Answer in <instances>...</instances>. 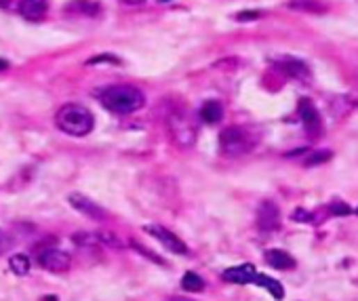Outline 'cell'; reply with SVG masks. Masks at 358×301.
Here are the masks:
<instances>
[{
  "mask_svg": "<svg viewBox=\"0 0 358 301\" xmlns=\"http://www.w3.org/2000/svg\"><path fill=\"white\" fill-rule=\"evenodd\" d=\"M9 266H11V270H13L17 276H26V274L30 272V259H28L26 255H13V257L9 259Z\"/></svg>",
  "mask_w": 358,
  "mask_h": 301,
  "instance_id": "d6986e66",
  "label": "cell"
},
{
  "mask_svg": "<svg viewBox=\"0 0 358 301\" xmlns=\"http://www.w3.org/2000/svg\"><path fill=\"white\" fill-rule=\"evenodd\" d=\"M72 241H74L76 245H81V247H95V245H99L97 234H89V232H76L74 236H72Z\"/></svg>",
  "mask_w": 358,
  "mask_h": 301,
  "instance_id": "ffe728a7",
  "label": "cell"
},
{
  "mask_svg": "<svg viewBox=\"0 0 358 301\" xmlns=\"http://www.w3.org/2000/svg\"><path fill=\"white\" fill-rule=\"evenodd\" d=\"M169 129H171L173 139L184 147L192 145L196 139V122L192 120V116L188 112L179 110V112L169 114Z\"/></svg>",
  "mask_w": 358,
  "mask_h": 301,
  "instance_id": "277c9868",
  "label": "cell"
},
{
  "mask_svg": "<svg viewBox=\"0 0 358 301\" xmlns=\"http://www.w3.org/2000/svg\"><path fill=\"white\" fill-rule=\"evenodd\" d=\"M133 247H135V251H139L143 257H148V259H152L154 263H158V266H165V259H161L158 255H154L152 251H148L146 247H141V245H137V243H133Z\"/></svg>",
  "mask_w": 358,
  "mask_h": 301,
  "instance_id": "7402d4cb",
  "label": "cell"
},
{
  "mask_svg": "<svg viewBox=\"0 0 358 301\" xmlns=\"http://www.w3.org/2000/svg\"><path fill=\"white\" fill-rule=\"evenodd\" d=\"M146 232L152 234L171 253H177V255H188L190 253L188 251V245L179 236H175L173 232H169L167 228H163V225H146Z\"/></svg>",
  "mask_w": 358,
  "mask_h": 301,
  "instance_id": "5b68a950",
  "label": "cell"
},
{
  "mask_svg": "<svg viewBox=\"0 0 358 301\" xmlns=\"http://www.w3.org/2000/svg\"><path fill=\"white\" fill-rule=\"evenodd\" d=\"M356 215H358V209H356Z\"/></svg>",
  "mask_w": 358,
  "mask_h": 301,
  "instance_id": "1f68e13d",
  "label": "cell"
},
{
  "mask_svg": "<svg viewBox=\"0 0 358 301\" xmlns=\"http://www.w3.org/2000/svg\"><path fill=\"white\" fill-rule=\"evenodd\" d=\"M17 11L26 19H42L49 11V0H22Z\"/></svg>",
  "mask_w": 358,
  "mask_h": 301,
  "instance_id": "4fadbf2b",
  "label": "cell"
},
{
  "mask_svg": "<svg viewBox=\"0 0 358 301\" xmlns=\"http://www.w3.org/2000/svg\"><path fill=\"white\" fill-rule=\"evenodd\" d=\"M11 3V0H0V7H7Z\"/></svg>",
  "mask_w": 358,
  "mask_h": 301,
  "instance_id": "f1b7e54d",
  "label": "cell"
},
{
  "mask_svg": "<svg viewBox=\"0 0 358 301\" xmlns=\"http://www.w3.org/2000/svg\"><path fill=\"white\" fill-rule=\"evenodd\" d=\"M55 124L59 127V131H63L65 135L72 137H85L93 131L95 127V118L93 114L79 104H67L63 108H59L57 116H55Z\"/></svg>",
  "mask_w": 358,
  "mask_h": 301,
  "instance_id": "7a4b0ae2",
  "label": "cell"
},
{
  "mask_svg": "<svg viewBox=\"0 0 358 301\" xmlns=\"http://www.w3.org/2000/svg\"><path fill=\"white\" fill-rule=\"evenodd\" d=\"M161 3H169V0H161Z\"/></svg>",
  "mask_w": 358,
  "mask_h": 301,
  "instance_id": "4dcf8cb0",
  "label": "cell"
},
{
  "mask_svg": "<svg viewBox=\"0 0 358 301\" xmlns=\"http://www.w3.org/2000/svg\"><path fill=\"white\" fill-rule=\"evenodd\" d=\"M99 101L114 114H133L143 108L146 97L133 85H114L99 93Z\"/></svg>",
  "mask_w": 358,
  "mask_h": 301,
  "instance_id": "6da1fadb",
  "label": "cell"
},
{
  "mask_svg": "<svg viewBox=\"0 0 358 301\" xmlns=\"http://www.w3.org/2000/svg\"><path fill=\"white\" fill-rule=\"evenodd\" d=\"M122 3H124V5H141L143 0H122Z\"/></svg>",
  "mask_w": 358,
  "mask_h": 301,
  "instance_id": "4316f807",
  "label": "cell"
},
{
  "mask_svg": "<svg viewBox=\"0 0 358 301\" xmlns=\"http://www.w3.org/2000/svg\"><path fill=\"white\" fill-rule=\"evenodd\" d=\"M200 118L206 122V124H215L224 118V108L220 101H206L202 108H200Z\"/></svg>",
  "mask_w": 358,
  "mask_h": 301,
  "instance_id": "2e32d148",
  "label": "cell"
},
{
  "mask_svg": "<svg viewBox=\"0 0 358 301\" xmlns=\"http://www.w3.org/2000/svg\"><path fill=\"white\" fill-rule=\"evenodd\" d=\"M253 284H257V286H261V288H266L274 299H284V288H282V284L278 282V280H274V278H270V276H266V274H257L255 276V280H253Z\"/></svg>",
  "mask_w": 358,
  "mask_h": 301,
  "instance_id": "9a60e30c",
  "label": "cell"
},
{
  "mask_svg": "<svg viewBox=\"0 0 358 301\" xmlns=\"http://www.w3.org/2000/svg\"><path fill=\"white\" fill-rule=\"evenodd\" d=\"M255 143H257V137L245 127H228L220 135V147L226 156L249 154L255 147Z\"/></svg>",
  "mask_w": 358,
  "mask_h": 301,
  "instance_id": "3957f363",
  "label": "cell"
},
{
  "mask_svg": "<svg viewBox=\"0 0 358 301\" xmlns=\"http://www.w3.org/2000/svg\"><path fill=\"white\" fill-rule=\"evenodd\" d=\"M261 13L259 11H243V13H236V19L238 22H253V19H257Z\"/></svg>",
  "mask_w": 358,
  "mask_h": 301,
  "instance_id": "cb8c5ba5",
  "label": "cell"
},
{
  "mask_svg": "<svg viewBox=\"0 0 358 301\" xmlns=\"http://www.w3.org/2000/svg\"><path fill=\"white\" fill-rule=\"evenodd\" d=\"M289 7L298 9V11H310V13H325L327 11V5L318 3V0H291Z\"/></svg>",
  "mask_w": 358,
  "mask_h": 301,
  "instance_id": "e0dca14e",
  "label": "cell"
},
{
  "mask_svg": "<svg viewBox=\"0 0 358 301\" xmlns=\"http://www.w3.org/2000/svg\"><path fill=\"white\" fill-rule=\"evenodd\" d=\"M331 213H333V215H350L352 209H350L348 204H343V202H333V204H331Z\"/></svg>",
  "mask_w": 358,
  "mask_h": 301,
  "instance_id": "603a6c76",
  "label": "cell"
},
{
  "mask_svg": "<svg viewBox=\"0 0 358 301\" xmlns=\"http://www.w3.org/2000/svg\"><path fill=\"white\" fill-rule=\"evenodd\" d=\"M63 13L79 17H97L101 13V7L97 0H70L63 7Z\"/></svg>",
  "mask_w": 358,
  "mask_h": 301,
  "instance_id": "8fae6325",
  "label": "cell"
},
{
  "mask_svg": "<svg viewBox=\"0 0 358 301\" xmlns=\"http://www.w3.org/2000/svg\"><path fill=\"white\" fill-rule=\"evenodd\" d=\"M9 247H11V238L5 232H0V255H3Z\"/></svg>",
  "mask_w": 358,
  "mask_h": 301,
  "instance_id": "d4e9b609",
  "label": "cell"
},
{
  "mask_svg": "<svg viewBox=\"0 0 358 301\" xmlns=\"http://www.w3.org/2000/svg\"><path fill=\"white\" fill-rule=\"evenodd\" d=\"M181 286H184L188 293H200V291L204 288V280H202L198 274L188 272V274H184V278H181Z\"/></svg>",
  "mask_w": 358,
  "mask_h": 301,
  "instance_id": "ac0fdd59",
  "label": "cell"
},
{
  "mask_svg": "<svg viewBox=\"0 0 358 301\" xmlns=\"http://www.w3.org/2000/svg\"><path fill=\"white\" fill-rule=\"evenodd\" d=\"M38 263L49 272H65L70 268L72 259L61 249H42L38 253Z\"/></svg>",
  "mask_w": 358,
  "mask_h": 301,
  "instance_id": "52a82bcc",
  "label": "cell"
},
{
  "mask_svg": "<svg viewBox=\"0 0 358 301\" xmlns=\"http://www.w3.org/2000/svg\"><path fill=\"white\" fill-rule=\"evenodd\" d=\"M255 276H257V270H255V266H251V263L234 266V268H228V270L224 272V280L234 282V284H253Z\"/></svg>",
  "mask_w": 358,
  "mask_h": 301,
  "instance_id": "7c38bea8",
  "label": "cell"
},
{
  "mask_svg": "<svg viewBox=\"0 0 358 301\" xmlns=\"http://www.w3.org/2000/svg\"><path fill=\"white\" fill-rule=\"evenodd\" d=\"M293 219H295V221H312V215L300 209V211H295V213H293Z\"/></svg>",
  "mask_w": 358,
  "mask_h": 301,
  "instance_id": "484cf974",
  "label": "cell"
},
{
  "mask_svg": "<svg viewBox=\"0 0 358 301\" xmlns=\"http://www.w3.org/2000/svg\"><path fill=\"white\" fill-rule=\"evenodd\" d=\"M67 202L74 206L79 213H83V215H87V219H93V221H104L106 217H108V213L97 204V202H93L91 198H87L85 194H79V192H74V194H70L67 196Z\"/></svg>",
  "mask_w": 358,
  "mask_h": 301,
  "instance_id": "8992f818",
  "label": "cell"
},
{
  "mask_svg": "<svg viewBox=\"0 0 358 301\" xmlns=\"http://www.w3.org/2000/svg\"><path fill=\"white\" fill-rule=\"evenodd\" d=\"M173 301H190V299H173Z\"/></svg>",
  "mask_w": 358,
  "mask_h": 301,
  "instance_id": "f546056e",
  "label": "cell"
},
{
  "mask_svg": "<svg viewBox=\"0 0 358 301\" xmlns=\"http://www.w3.org/2000/svg\"><path fill=\"white\" fill-rule=\"evenodd\" d=\"M300 116H302V122H304V129L310 137H318L323 133V120H320V114L318 110L308 101V99H302L300 101Z\"/></svg>",
  "mask_w": 358,
  "mask_h": 301,
  "instance_id": "ba28073f",
  "label": "cell"
},
{
  "mask_svg": "<svg viewBox=\"0 0 358 301\" xmlns=\"http://www.w3.org/2000/svg\"><path fill=\"white\" fill-rule=\"evenodd\" d=\"M333 156V152L331 149H318V152H312L308 158H306V165H320V163H327L329 158Z\"/></svg>",
  "mask_w": 358,
  "mask_h": 301,
  "instance_id": "44dd1931",
  "label": "cell"
},
{
  "mask_svg": "<svg viewBox=\"0 0 358 301\" xmlns=\"http://www.w3.org/2000/svg\"><path fill=\"white\" fill-rule=\"evenodd\" d=\"M266 261L274 270H293L295 263H298L289 253L282 251V249H268L266 251Z\"/></svg>",
  "mask_w": 358,
  "mask_h": 301,
  "instance_id": "5bb4252c",
  "label": "cell"
},
{
  "mask_svg": "<svg viewBox=\"0 0 358 301\" xmlns=\"http://www.w3.org/2000/svg\"><path fill=\"white\" fill-rule=\"evenodd\" d=\"M257 225H259V230L263 232H272L276 230L278 225H280V211L274 202L266 200L259 204L257 209Z\"/></svg>",
  "mask_w": 358,
  "mask_h": 301,
  "instance_id": "9c48e42d",
  "label": "cell"
},
{
  "mask_svg": "<svg viewBox=\"0 0 358 301\" xmlns=\"http://www.w3.org/2000/svg\"><path fill=\"white\" fill-rule=\"evenodd\" d=\"M278 70L286 76H291L295 81H302V83H308L310 81V70L304 61L300 59H293V57H284L278 61Z\"/></svg>",
  "mask_w": 358,
  "mask_h": 301,
  "instance_id": "30bf717a",
  "label": "cell"
},
{
  "mask_svg": "<svg viewBox=\"0 0 358 301\" xmlns=\"http://www.w3.org/2000/svg\"><path fill=\"white\" fill-rule=\"evenodd\" d=\"M9 67V61H5V59H0V70H7Z\"/></svg>",
  "mask_w": 358,
  "mask_h": 301,
  "instance_id": "83f0119b",
  "label": "cell"
}]
</instances>
